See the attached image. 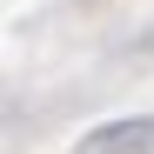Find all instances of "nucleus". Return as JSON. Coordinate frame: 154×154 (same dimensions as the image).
I'll list each match as a JSON object with an SVG mask.
<instances>
[{
  "instance_id": "obj_1",
  "label": "nucleus",
  "mask_w": 154,
  "mask_h": 154,
  "mask_svg": "<svg viewBox=\"0 0 154 154\" xmlns=\"http://www.w3.org/2000/svg\"><path fill=\"white\" fill-rule=\"evenodd\" d=\"M74 154H154V114H127V121H100L94 134H81Z\"/></svg>"
}]
</instances>
